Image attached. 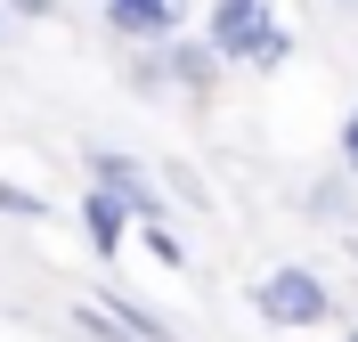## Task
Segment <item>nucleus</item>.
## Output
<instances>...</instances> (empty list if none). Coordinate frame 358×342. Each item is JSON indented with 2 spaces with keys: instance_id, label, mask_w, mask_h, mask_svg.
I'll return each mask as SVG.
<instances>
[{
  "instance_id": "12",
  "label": "nucleus",
  "mask_w": 358,
  "mask_h": 342,
  "mask_svg": "<svg viewBox=\"0 0 358 342\" xmlns=\"http://www.w3.org/2000/svg\"><path fill=\"white\" fill-rule=\"evenodd\" d=\"M122 82H131L138 98H163V57H155V41H147V49H131V57H122Z\"/></svg>"
},
{
  "instance_id": "13",
  "label": "nucleus",
  "mask_w": 358,
  "mask_h": 342,
  "mask_svg": "<svg viewBox=\"0 0 358 342\" xmlns=\"http://www.w3.org/2000/svg\"><path fill=\"white\" fill-rule=\"evenodd\" d=\"M334 155H342V171H350V180H358V106L342 114V138H334Z\"/></svg>"
},
{
  "instance_id": "10",
  "label": "nucleus",
  "mask_w": 358,
  "mask_h": 342,
  "mask_svg": "<svg viewBox=\"0 0 358 342\" xmlns=\"http://www.w3.org/2000/svg\"><path fill=\"white\" fill-rule=\"evenodd\" d=\"M138 245H147V261H155V269H187V245H179V236H171V220H147V228H138Z\"/></svg>"
},
{
  "instance_id": "9",
  "label": "nucleus",
  "mask_w": 358,
  "mask_h": 342,
  "mask_svg": "<svg viewBox=\"0 0 358 342\" xmlns=\"http://www.w3.org/2000/svg\"><path fill=\"white\" fill-rule=\"evenodd\" d=\"M301 212H310V220H358V204H350L342 180H310L301 187Z\"/></svg>"
},
{
  "instance_id": "3",
  "label": "nucleus",
  "mask_w": 358,
  "mask_h": 342,
  "mask_svg": "<svg viewBox=\"0 0 358 342\" xmlns=\"http://www.w3.org/2000/svg\"><path fill=\"white\" fill-rule=\"evenodd\" d=\"M90 187H106L114 204H122V220H131V228L163 220V187H155V171H147L138 155H122V147H90Z\"/></svg>"
},
{
  "instance_id": "8",
  "label": "nucleus",
  "mask_w": 358,
  "mask_h": 342,
  "mask_svg": "<svg viewBox=\"0 0 358 342\" xmlns=\"http://www.w3.org/2000/svg\"><path fill=\"white\" fill-rule=\"evenodd\" d=\"M0 212H8V220H57V204H49L41 187H24V180H8V171H0Z\"/></svg>"
},
{
  "instance_id": "16",
  "label": "nucleus",
  "mask_w": 358,
  "mask_h": 342,
  "mask_svg": "<svg viewBox=\"0 0 358 342\" xmlns=\"http://www.w3.org/2000/svg\"><path fill=\"white\" fill-rule=\"evenodd\" d=\"M342 342H358V318H350V326H342Z\"/></svg>"
},
{
  "instance_id": "1",
  "label": "nucleus",
  "mask_w": 358,
  "mask_h": 342,
  "mask_svg": "<svg viewBox=\"0 0 358 342\" xmlns=\"http://www.w3.org/2000/svg\"><path fill=\"white\" fill-rule=\"evenodd\" d=\"M203 49H212L220 66L277 73L293 57V24L277 17V0H212V8H203Z\"/></svg>"
},
{
  "instance_id": "17",
  "label": "nucleus",
  "mask_w": 358,
  "mask_h": 342,
  "mask_svg": "<svg viewBox=\"0 0 358 342\" xmlns=\"http://www.w3.org/2000/svg\"><path fill=\"white\" fill-rule=\"evenodd\" d=\"M334 8H358V0H334Z\"/></svg>"
},
{
  "instance_id": "15",
  "label": "nucleus",
  "mask_w": 358,
  "mask_h": 342,
  "mask_svg": "<svg viewBox=\"0 0 358 342\" xmlns=\"http://www.w3.org/2000/svg\"><path fill=\"white\" fill-rule=\"evenodd\" d=\"M171 187H179V204H196V212L212 204V196H203V187H196V171H187V163H171Z\"/></svg>"
},
{
  "instance_id": "2",
  "label": "nucleus",
  "mask_w": 358,
  "mask_h": 342,
  "mask_svg": "<svg viewBox=\"0 0 358 342\" xmlns=\"http://www.w3.org/2000/svg\"><path fill=\"white\" fill-rule=\"evenodd\" d=\"M252 318L277 326V334H310V326L334 318V285H326L310 261H277V269H261V285H252Z\"/></svg>"
},
{
  "instance_id": "7",
  "label": "nucleus",
  "mask_w": 358,
  "mask_h": 342,
  "mask_svg": "<svg viewBox=\"0 0 358 342\" xmlns=\"http://www.w3.org/2000/svg\"><path fill=\"white\" fill-rule=\"evenodd\" d=\"M90 301H98L106 318H122V334H131V342H187L171 318H163V310H147V301H138V294H122V285H98Z\"/></svg>"
},
{
  "instance_id": "6",
  "label": "nucleus",
  "mask_w": 358,
  "mask_h": 342,
  "mask_svg": "<svg viewBox=\"0 0 358 342\" xmlns=\"http://www.w3.org/2000/svg\"><path fill=\"white\" fill-rule=\"evenodd\" d=\"M73 220H82L90 261H114V252H122V236H131V220H122V204H114L106 187H82V196H73Z\"/></svg>"
},
{
  "instance_id": "4",
  "label": "nucleus",
  "mask_w": 358,
  "mask_h": 342,
  "mask_svg": "<svg viewBox=\"0 0 358 342\" xmlns=\"http://www.w3.org/2000/svg\"><path fill=\"white\" fill-rule=\"evenodd\" d=\"M98 17H106L114 41L147 49V41H171L179 24H187V0H98Z\"/></svg>"
},
{
  "instance_id": "11",
  "label": "nucleus",
  "mask_w": 358,
  "mask_h": 342,
  "mask_svg": "<svg viewBox=\"0 0 358 342\" xmlns=\"http://www.w3.org/2000/svg\"><path fill=\"white\" fill-rule=\"evenodd\" d=\"M66 326H73L82 342H131V334H122V318H106L98 301H73V310H66Z\"/></svg>"
},
{
  "instance_id": "14",
  "label": "nucleus",
  "mask_w": 358,
  "mask_h": 342,
  "mask_svg": "<svg viewBox=\"0 0 358 342\" xmlns=\"http://www.w3.org/2000/svg\"><path fill=\"white\" fill-rule=\"evenodd\" d=\"M0 8H8V17H24V24H49L66 0H0Z\"/></svg>"
},
{
  "instance_id": "5",
  "label": "nucleus",
  "mask_w": 358,
  "mask_h": 342,
  "mask_svg": "<svg viewBox=\"0 0 358 342\" xmlns=\"http://www.w3.org/2000/svg\"><path fill=\"white\" fill-rule=\"evenodd\" d=\"M155 57H163V90H179V98H212L220 90V57H212V49L203 41H155Z\"/></svg>"
}]
</instances>
